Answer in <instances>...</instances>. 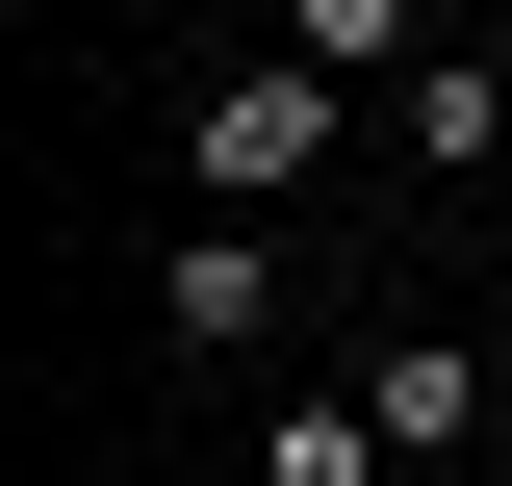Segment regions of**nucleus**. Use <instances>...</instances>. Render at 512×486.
<instances>
[{
	"label": "nucleus",
	"mask_w": 512,
	"mask_h": 486,
	"mask_svg": "<svg viewBox=\"0 0 512 486\" xmlns=\"http://www.w3.org/2000/svg\"><path fill=\"white\" fill-rule=\"evenodd\" d=\"M410 435H384V384H333V410H256V486H384Z\"/></svg>",
	"instance_id": "nucleus-4"
},
{
	"label": "nucleus",
	"mask_w": 512,
	"mask_h": 486,
	"mask_svg": "<svg viewBox=\"0 0 512 486\" xmlns=\"http://www.w3.org/2000/svg\"><path fill=\"white\" fill-rule=\"evenodd\" d=\"M282 52H333V77H410V52H461L436 0H282Z\"/></svg>",
	"instance_id": "nucleus-5"
},
{
	"label": "nucleus",
	"mask_w": 512,
	"mask_h": 486,
	"mask_svg": "<svg viewBox=\"0 0 512 486\" xmlns=\"http://www.w3.org/2000/svg\"><path fill=\"white\" fill-rule=\"evenodd\" d=\"M410 154L487 180V154H512V52H410Z\"/></svg>",
	"instance_id": "nucleus-3"
},
{
	"label": "nucleus",
	"mask_w": 512,
	"mask_h": 486,
	"mask_svg": "<svg viewBox=\"0 0 512 486\" xmlns=\"http://www.w3.org/2000/svg\"><path fill=\"white\" fill-rule=\"evenodd\" d=\"M154 333H180V359H282V256H256V205H205V231L154 256Z\"/></svg>",
	"instance_id": "nucleus-2"
},
{
	"label": "nucleus",
	"mask_w": 512,
	"mask_h": 486,
	"mask_svg": "<svg viewBox=\"0 0 512 486\" xmlns=\"http://www.w3.org/2000/svg\"><path fill=\"white\" fill-rule=\"evenodd\" d=\"M333 128H359L333 52H231V77L180 103V180H205V205H282V180H333Z\"/></svg>",
	"instance_id": "nucleus-1"
}]
</instances>
